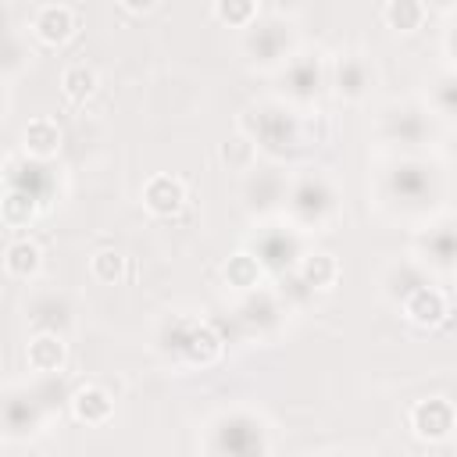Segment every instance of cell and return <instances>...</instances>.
Segmentation results:
<instances>
[{
	"label": "cell",
	"instance_id": "ba28073f",
	"mask_svg": "<svg viewBox=\"0 0 457 457\" xmlns=\"http://www.w3.org/2000/svg\"><path fill=\"white\" fill-rule=\"evenodd\" d=\"M79 29V18L68 4H43L36 14H32V36L46 46H61L75 36Z\"/></svg>",
	"mask_w": 457,
	"mask_h": 457
},
{
	"label": "cell",
	"instance_id": "44dd1931",
	"mask_svg": "<svg viewBox=\"0 0 457 457\" xmlns=\"http://www.w3.org/2000/svg\"><path fill=\"white\" fill-rule=\"evenodd\" d=\"M29 321H32L36 332H61V336H64L71 314H68V307H64L57 296H43V300H36V303L29 307Z\"/></svg>",
	"mask_w": 457,
	"mask_h": 457
},
{
	"label": "cell",
	"instance_id": "277c9868",
	"mask_svg": "<svg viewBox=\"0 0 457 457\" xmlns=\"http://www.w3.org/2000/svg\"><path fill=\"white\" fill-rule=\"evenodd\" d=\"M243 50L253 64H278V61H289V25L282 18H264V21H253L246 29V39H243Z\"/></svg>",
	"mask_w": 457,
	"mask_h": 457
},
{
	"label": "cell",
	"instance_id": "3957f363",
	"mask_svg": "<svg viewBox=\"0 0 457 457\" xmlns=\"http://www.w3.org/2000/svg\"><path fill=\"white\" fill-rule=\"evenodd\" d=\"M253 121L246 118L243 121V129L250 132V139L257 143V146H268V150H289L293 143H300V125H296V118L289 114V111H282L278 104H261V107H253Z\"/></svg>",
	"mask_w": 457,
	"mask_h": 457
},
{
	"label": "cell",
	"instance_id": "5bb4252c",
	"mask_svg": "<svg viewBox=\"0 0 457 457\" xmlns=\"http://www.w3.org/2000/svg\"><path fill=\"white\" fill-rule=\"evenodd\" d=\"M382 132L393 143H421L432 129H428V118L421 107H393L382 121Z\"/></svg>",
	"mask_w": 457,
	"mask_h": 457
},
{
	"label": "cell",
	"instance_id": "4fadbf2b",
	"mask_svg": "<svg viewBox=\"0 0 457 457\" xmlns=\"http://www.w3.org/2000/svg\"><path fill=\"white\" fill-rule=\"evenodd\" d=\"M300 253V239L293 228H282V225H271L261 232L257 239V257L264 268H282V264H293V257Z\"/></svg>",
	"mask_w": 457,
	"mask_h": 457
},
{
	"label": "cell",
	"instance_id": "83f0119b",
	"mask_svg": "<svg viewBox=\"0 0 457 457\" xmlns=\"http://www.w3.org/2000/svg\"><path fill=\"white\" fill-rule=\"evenodd\" d=\"M432 107L446 118H457V75H443L432 86Z\"/></svg>",
	"mask_w": 457,
	"mask_h": 457
},
{
	"label": "cell",
	"instance_id": "e0dca14e",
	"mask_svg": "<svg viewBox=\"0 0 457 457\" xmlns=\"http://www.w3.org/2000/svg\"><path fill=\"white\" fill-rule=\"evenodd\" d=\"M421 250H425V261H432L436 268H453L457 264V221L436 225L428 236H421Z\"/></svg>",
	"mask_w": 457,
	"mask_h": 457
},
{
	"label": "cell",
	"instance_id": "d6986e66",
	"mask_svg": "<svg viewBox=\"0 0 457 457\" xmlns=\"http://www.w3.org/2000/svg\"><path fill=\"white\" fill-rule=\"evenodd\" d=\"M382 18L393 32H418L428 18V7H425V0H386Z\"/></svg>",
	"mask_w": 457,
	"mask_h": 457
},
{
	"label": "cell",
	"instance_id": "7a4b0ae2",
	"mask_svg": "<svg viewBox=\"0 0 457 457\" xmlns=\"http://www.w3.org/2000/svg\"><path fill=\"white\" fill-rule=\"evenodd\" d=\"M168 346H175V353L189 364H214L225 350L221 336L207 325V321H193V318H175L171 321V332H168Z\"/></svg>",
	"mask_w": 457,
	"mask_h": 457
},
{
	"label": "cell",
	"instance_id": "8992f818",
	"mask_svg": "<svg viewBox=\"0 0 457 457\" xmlns=\"http://www.w3.org/2000/svg\"><path fill=\"white\" fill-rule=\"evenodd\" d=\"M400 311H403V318L414 321L418 328H436V325H443V321L450 318V300H446L443 289L421 282V286H414V289L400 300Z\"/></svg>",
	"mask_w": 457,
	"mask_h": 457
},
{
	"label": "cell",
	"instance_id": "7402d4cb",
	"mask_svg": "<svg viewBox=\"0 0 457 457\" xmlns=\"http://www.w3.org/2000/svg\"><path fill=\"white\" fill-rule=\"evenodd\" d=\"M96 86H100L96 71H93L89 64H82V61H75V64H68V68L61 71V89H64V96L75 100V104L89 100V96L96 93Z\"/></svg>",
	"mask_w": 457,
	"mask_h": 457
},
{
	"label": "cell",
	"instance_id": "484cf974",
	"mask_svg": "<svg viewBox=\"0 0 457 457\" xmlns=\"http://www.w3.org/2000/svg\"><path fill=\"white\" fill-rule=\"evenodd\" d=\"M214 14L221 25L250 29L257 21V0H214Z\"/></svg>",
	"mask_w": 457,
	"mask_h": 457
},
{
	"label": "cell",
	"instance_id": "9c48e42d",
	"mask_svg": "<svg viewBox=\"0 0 457 457\" xmlns=\"http://www.w3.org/2000/svg\"><path fill=\"white\" fill-rule=\"evenodd\" d=\"M68 361V346H64V336L61 332H36L29 343H25V364L39 375H57Z\"/></svg>",
	"mask_w": 457,
	"mask_h": 457
},
{
	"label": "cell",
	"instance_id": "d4e9b609",
	"mask_svg": "<svg viewBox=\"0 0 457 457\" xmlns=\"http://www.w3.org/2000/svg\"><path fill=\"white\" fill-rule=\"evenodd\" d=\"M89 275H93L96 282H104V286L121 282V278H125V253L114 250V246L96 250V253L89 257Z\"/></svg>",
	"mask_w": 457,
	"mask_h": 457
},
{
	"label": "cell",
	"instance_id": "f546056e",
	"mask_svg": "<svg viewBox=\"0 0 457 457\" xmlns=\"http://www.w3.org/2000/svg\"><path fill=\"white\" fill-rule=\"evenodd\" d=\"M446 43H450V50L457 54V18L450 21V32H446Z\"/></svg>",
	"mask_w": 457,
	"mask_h": 457
},
{
	"label": "cell",
	"instance_id": "5b68a950",
	"mask_svg": "<svg viewBox=\"0 0 457 457\" xmlns=\"http://www.w3.org/2000/svg\"><path fill=\"white\" fill-rule=\"evenodd\" d=\"M411 428L418 439H428V443H439L446 439L453 428H457V411L446 396H428V400H418L407 414Z\"/></svg>",
	"mask_w": 457,
	"mask_h": 457
},
{
	"label": "cell",
	"instance_id": "52a82bcc",
	"mask_svg": "<svg viewBox=\"0 0 457 457\" xmlns=\"http://www.w3.org/2000/svg\"><path fill=\"white\" fill-rule=\"evenodd\" d=\"M186 200H189L186 182L175 175H150L143 186V207L154 218H175L186 207Z\"/></svg>",
	"mask_w": 457,
	"mask_h": 457
},
{
	"label": "cell",
	"instance_id": "ffe728a7",
	"mask_svg": "<svg viewBox=\"0 0 457 457\" xmlns=\"http://www.w3.org/2000/svg\"><path fill=\"white\" fill-rule=\"evenodd\" d=\"M300 278L311 289H332L339 278V261L332 253H303L300 257Z\"/></svg>",
	"mask_w": 457,
	"mask_h": 457
},
{
	"label": "cell",
	"instance_id": "cb8c5ba5",
	"mask_svg": "<svg viewBox=\"0 0 457 457\" xmlns=\"http://www.w3.org/2000/svg\"><path fill=\"white\" fill-rule=\"evenodd\" d=\"M286 182L275 175V171H257L253 179H250V186H246V196H253L250 200V207H275L278 200H286Z\"/></svg>",
	"mask_w": 457,
	"mask_h": 457
},
{
	"label": "cell",
	"instance_id": "4316f807",
	"mask_svg": "<svg viewBox=\"0 0 457 457\" xmlns=\"http://www.w3.org/2000/svg\"><path fill=\"white\" fill-rule=\"evenodd\" d=\"M221 157H225V164L236 168V171H253L257 143H253L250 136H236V139H228V143L221 146Z\"/></svg>",
	"mask_w": 457,
	"mask_h": 457
},
{
	"label": "cell",
	"instance_id": "30bf717a",
	"mask_svg": "<svg viewBox=\"0 0 457 457\" xmlns=\"http://www.w3.org/2000/svg\"><path fill=\"white\" fill-rule=\"evenodd\" d=\"M282 82H286V93L293 100H311L321 86V61L318 54H296L286 61L282 68Z\"/></svg>",
	"mask_w": 457,
	"mask_h": 457
},
{
	"label": "cell",
	"instance_id": "603a6c76",
	"mask_svg": "<svg viewBox=\"0 0 457 457\" xmlns=\"http://www.w3.org/2000/svg\"><path fill=\"white\" fill-rule=\"evenodd\" d=\"M36 214H39V196L7 186V196H4V221H7L11 228H25Z\"/></svg>",
	"mask_w": 457,
	"mask_h": 457
},
{
	"label": "cell",
	"instance_id": "6da1fadb",
	"mask_svg": "<svg viewBox=\"0 0 457 457\" xmlns=\"http://www.w3.org/2000/svg\"><path fill=\"white\" fill-rule=\"evenodd\" d=\"M286 200H289L293 225H300V228H318V225H325L336 214V189H332V182L321 171L300 175L289 186Z\"/></svg>",
	"mask_w": 457,
	"mask_h": 457
},
{
	"label": "cell",
	"instance_id": "8fae6325",
	"mask_svg": "<svg viewBox=\"0 0 457 457\" xmlns=\"http://www.w3.org/2000/svg\"><path fill=\"white\" fill-rule=\"evenodd\" d=\"M371 79H375V71H371V64H368L361 54H346V57H339L336 68H332V86H336V93L346 96V100H361V96L368 93Z\"/></svg>",
	"mask_w": 457,
	"mask_h": 457
},
{
	"label": "cell",
	"instance_id": "7c38bea8",
	"mask_svg": "<svg viewBox=\"0 0 457 457\" xmlns=\"http://www.w3.org/2000/svg\"><path fill=\"white\" fill-rule=\"evenodd\" d=\"M21 150L29 157H36V161H50L61 150V125L50 114L29 118L25 129H21Z\"/></svg>",
	"mask_w": 457,
	"mask_h": 457
},
{
	"label": "cell",
	"instance_id": "ac0fdd59",
	"mask_svg": "<svg viewBox=\"0 0 457 457\" xmlns=\"http://www.w3.org/2000/svg\"><path fill=\"white\" fill-rule=\"evenodd\" d=\"M225 282L232 286V289H246V293H253L257 286H261V278H264V264H261V257L257 253H232L228 261H225Z\"/></svg>",
	"mask_w": 457,
	"mask_h": 457
},
{
	"label": "cell",
	"instance_id": "9a60e30c",
	"mask_svg": "<svg viewBox=\"0 0 457 457\" xmlns=\"http://www.w3.org/2000/svg\"><path fill=\"white\" fill-rule=\"evenodd\" d=\"M71 414L82 421V425H104L111 414H114V400L104 386H79L71 393Z\"/></svg>",
	"mask_w": 457,
	"mask_h": 457
},
{
	"label": "cell",
	"instance_id": "2e32d148",
	"mask_svg": "<svg viewBox=\"0 0 457 457\" xmlns=\"http://www.w3.org/2000/svg\"><path fill=\"white\" fill-rule=\"evenodd\" d=\"M4 268H7V275H11V278L29 282V278H36V275H39V268H43V250H39L32 239H14V243H7Z\"/></svg>",
	"mask_w": 457,
	"mask_h": 457
},
{
	"label": "cell",
	"instance_id": "f1b7e54d",
	"mask_svg": "<svg viewBox=\"0 0 457 457\" xmlns=\"http://www.w3.org/2000/svg\"><path fill=\"white\" fill-rule=\"evenodd\" d=\"M125 11H132V14H143V11H154L157 7V0H118Z\"/></svg>",
	"mask_w": 457,
	"mask_h": 457
}]
</instances>
